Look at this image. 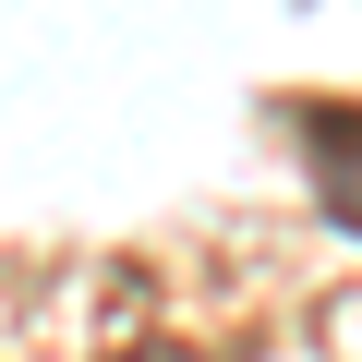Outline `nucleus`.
I'll return each instance as SVG.
<instances>
[{
    "instance_id": "obj_1",
    "label": "nucleus",
    "mask_w": 362,
    "mask_h": 362,
    "mask_svg": "<svg viewBox=\"0 0 362 362\" xmlns=\"http://www.w3.org/2000/svg\"><path fill=\"white\" fill-rule=\"evenodd\" d=\"M290 133H302V169H314L326 218L362 242V109H338V97H302V109H290Z\"/></svg>"
},
{
    "instance_id": "obj_2",
    "label": "nucleus",
    "mask_w": 362,
    "mask_h": 362,
    "mask_svg": "<svg viewBox=\"0 0 362 362\" xmlns=\"http://www.w3.org/2000/svg\"><path fill=\"white\" fill-rule=\"evenodd\" d=\"M109 362H194V350H109Z\"/></svg>"
}]
</instances>
